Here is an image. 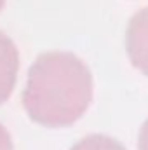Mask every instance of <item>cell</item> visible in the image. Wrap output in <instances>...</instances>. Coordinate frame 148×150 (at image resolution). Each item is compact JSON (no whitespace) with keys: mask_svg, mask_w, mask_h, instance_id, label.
<instances>
[{"mask_svg":"<svg viewBox=\"0 0 148 150\" xmlns=\"http://www.w3.org/2000/svg\"><path fill=\"white\" fill-rule=\"evenodd\" d=\"M125 51L134 68L148 77V7L131 18L125 32Z\"/></svg>","mask_w":148,"mask_h":150,"instance_id":"obj_2","label":"cell"},{"mask_svg":"<svg viewBox=\"0 0 148 150\" xmlns=\"http://www.w3.org/2000/svg\"><path fill=\"white\" fill-rule=\"evenodd\" d=\"M138 149L140 150H148V119L143 124L141 131H140V138H138Z\"/></svg>","mask_w":148,"mask_h":150,"instance_id":"obj_6","label":"cell"},{"mask_svg":"<svg viewBox=\"0 0 148 150\" xmlns=\"http://www.w3.org/2000/svg\"><path fill=\"white\" fill-rule=\"evenodd\" d=\"M4 5H5V0H0V11L4 9Z\"/></svg>","mask_w":148,"mask_h":150,"instance_id":"obj_7","label":"cell"},{"mask_svg":"<svg viewBox=\"0 0 148 150\" xmlns=\"http://www.w3.org/2000/svg\"><path fill=\"white\" fill-rule=\"evenodd\" d=\"M92 100V75L72 52H45L33 61L23 91L28 117L45 127L77 122Z\"/></svg>","mask_w":148,"mask_h":150,"instance_id":"obj_1","label":"cell"},{"mask_svg":"<svg viewBox=\"0 0 148 150\" xmlns=\"http://www.w3.org/2000/svg\"><path fill=\"white\" fill-rule=\"evenodd\" d=\"M0 150H14L12 149V140L9 131L0 124Z\"/></svg>","mask_w":148,"mask_h":150,"instance_id":"obj_5","label":"cell"},{"mask_svg":"<svg viewBox=\"0 0 148 150\" xmlns=\"http://www.w3.org/2000/svg\"><path fill=\"white\" fill-rule=\"evenodd\" d=\"M19 70V52L14 42L0 32V105L5 103L16 86Z\"/></svg>","mask_w":148,"mask_h":150,"instance_id":"obj_3","label":"cell"},{"mask_svg":"<svg viewBox=\"0 0 148 150\" xmlns=\"http://www.w3.org/2000/svg\"><path fill=\"white\" fill-rule=\"evenodd\" d=\"M72 150H125L118 142L105 134H91L78 143H75Z\"/></svg>","mask_w":148,"mask_h":150,"instance_id":"obj_4","label":"cell"}]
</instances>
